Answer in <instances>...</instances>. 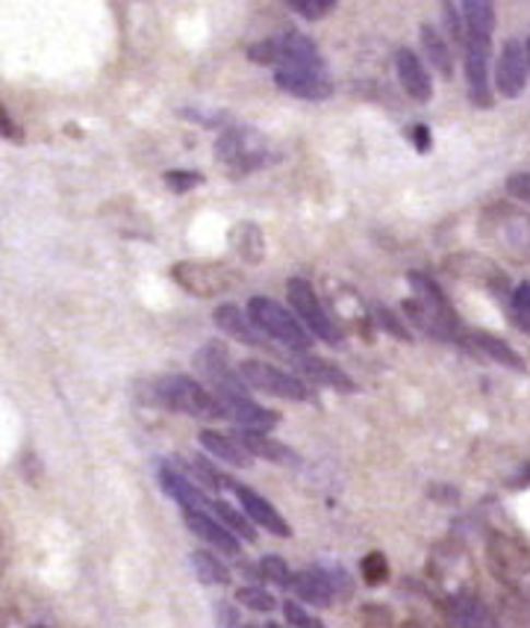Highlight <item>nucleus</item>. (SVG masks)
Returning a JSON list of instances; mask_svg holds the SVG:
<instances>
[{
    "label": "nucleus",
    "instance_id": "f257e3e1",
    "mask_svg": "<svg viewBox=\"0 0 530 628\" xmlns=\"http://www.w3.org/2000/svg\"><path fill=\"white\" fill-rule=\"evenodd\" d=\"M415 283V292H419V299L404 301L407 316L424 330V334H431V337L439 339H463V330H460V322L448 307V299H445L439 287L422 278V275H410Z\"/></svg>",
    "mask_w": 530,
    "mask_h": 628
},
{
    "label": "nucleus",
    "instance_id": "f03ea898",
    "mask_svg": "<svg viewBox=\"0 0 530 628\" xmlns=\"http://www.w3.org/2000/svg\"><path fill=\"white\" fill-rule=\"evenodd\" d=\"M156 398L163 402L165 407L172 410H180L186 416H195V419H219L222 414V405L219 398L212 396L210 389H203L198 381L186 375H168L156 381Z\"/></svg>",
    "mask_w": 530,
    "mask_h": 628
},
{
    "label": "nucleus",
    "instance_id": "7ed1b4c3",
    "mask_svg": "<svg viewBox=\"0 0 530 628\" xmlns=\"http://www.w3.org/2000/svg\"><path fill=\"white\" fill-rule=\"evenodd\" d=\"M486 558L495 579L530 600V549L507 534H492L486 543Z\"/></svg>",
    "mask_w": 530,
    "mask_h": 628
},
{
    "label": "nucleus",
    "instance_id": "20e7f679",
    "mask_svg": "<svg viewBox=\"0 0 530 628\" xmlns=\"http://www.w3.org/2000/svg\"><path fill=\"white\" fill-rule=\"evenodd\" d=\"M172 278L198 299H219L224 292L236 290L239 283V275L231 266L210 260H180L172 269Z\"/></svg>",
    "mask_w": 530,
    "mask_h": 628
},
{
    "label": "nucleus",
    "instance_id": "39448f33",
    "mask_svg": "<svg viewBox=\"0 0 530 628\" xmlns=\"http://www.w3.org/2000/svg\"><path fill=\"white\" fill-rule=\"evenodd\" d=\"M215 156L236 174L254 172L269 163V142L251 127H231L215 142Z\"/></svg>",
    "mask_w": 530,
    "mask_h": 628
},
{
    "label": "nucleus",
    "instance_id": "423d86ee",
    "mask_svg": "<svg viewBox=\"0 0 530 628\" xmlns=\"http://www.w3.org/2000/svg\"><path fill=\"white\" fill-rule=\"evenodd\" d=\"M248 313H251V322L266 337L280 339L283 346L298 348V351H307V348L313 346V337L301 328L298 319H295L283 304H278V301L257 295V299H251V304H248Z\"/></svg>",
    "mask_w": 530,
    "mask_h": 628
},
{
    "label": "nucleus",
    "instance_id": "0eeeda50",
    "mask_svg": "<svg viewBox=\"0 0 530 628\" xmlns=\"http://www.w3.org/2000/svg\"><path fill=\"white\" fill-rule=\"evenodd\" d=\"M236 372H239V381L245 387L260 389V393H269V396L290 398V402H307L309 398V389L304 381L286 375L283 369L262 363V360H242Z\"/></svg>",
    "mask_w": 530,
    "mask_h": 628
},
{
    "label": "nucleus",
    "instance_id": "6e6552de",
    "mask_svg": "<svg viewBox=\"0 0 530 628\" xmlns=\"http://www.w3.org/2000/svg\"><path fill=\"white\" fill-rule=\"evenodd\" d=\"M286 295H290V304L295 307V313H298L301 319H304V325H307L318 339H325L330 346L339 342V330L330 325L328 313L321 307V301H318L313 283L301 281V278H292V281L286 283Z\"/></svg>",
    "mask_w": 530,
    "mask_h": 628
},
{
    "label": "nucleus",
    "instance_id": "1a4fd4ad",
    "mask_svg": "<svg viewBox=\"0 0 530 628\" xmlns=\"http://www.w3.org/2000/svg\"><path fill=\"white\" fill-rule=\"evenodd\" d=\"M530 74V50L525 42L510 39L495 66V86L504 97H519Z\"/></svg>",
    "mask_w": 530,
    "mask_h": 628
},
{
    "label": "nucleus",
    "instance_id": "9d476101",
    "mask_svg": "<svg viewBox=\"0 0 530 628\" xmlns=\"http://www.w3.org/2000/svg\"><path fill=\"white\" fill-rule=\"evenodd\" d=\"M490 54L492 42L466 39V83L474 107H490Z\"/></svg>",
    "mask_w": 530,
    "mask_h": 628
},
{
    "label": "nucleus",
    "instance_id": "9b49d317",
    "mask_svg": "<svg viewBox=\"0 0 530 628\" xmlns=\"http://www.w3.org/2000/svg\"><path fill=\"white\" fill-rule=\"evenodd\" d=\"M219 405H222V414L227 419H233L236 426H242V431H257V434H266L271 428L278 426L280 416L269 407L257 405L245 393H231V396H215Z\"/></svg>",
    "mask_w": 530,
    "mask_h": 628
},
{
    "label": "nucleus",
    "instance_id": "f8f14e48",
    "mask_svg": "<svg viewBox=\"0 0 530 628\" xmlns=\"http://www.w3.org/2000/svg\"><path fill=\"white\" fill-rule=\"evenodd\" d=\"M274 83L283 92L304 97V101H325L333 92L325 68H280L278 74H274Z\"/></svg>",
    "mask_w": 530,
    "mask_h": 628
},
{
    "label": "nucleus",
    "instance_id": "ddd939ff",
    "mask_svg": "<svg viewBox=\"0 0 530 628\" xmlns=\"http://www.w3.org/2000/svg\"><path fill=\"white\" fill-rule=\"evenodd\" d=\"M295 367L304 377H309L313 384H321V387L339 389V393H354L357 384H354V377L348 375L345 369H339L337 363H330V360H321L316 354H295Z\"/></svg>",
    "mask_w": 530,
    "mask_h": 628
},
{
    "label": "nucleus",
    "instance_id": "4468645a",
    "mask_svg": "<svg viewBox=\"0 0 530 628\" xmlns=\"http://www.w3.org/2000/svg\"><path fill=\"white\" fill-rule=\"evenodd\" d=\"M396 66L401 86L407 89V95L413 97V101L424 104V101L434 97V80H431V71H427V66L419 59V54L401 48L396 57Z\"/></svg>",
    "mask_w": 530,
    "mask_h": 628
},
{
    "label": "nucleus",
    "instance_id": "2eb2a0df",
    "mask_svg": "<svg viewBox=\"0 0 530 628\" xmlns=\"http://www.w3.org/2000/svg\"><path fill=\"white\" fill-rule=\"evenodd\" d=\"M233 490L239 496L242 508L248 513V520H254L257 525H262L269 534H278V537H290L292 528L290 522L283 520L278 511H274V504L266 502L262 496H257L251 487H242V484H233Z\"/></svg>",
    "mask_w": 530,
    "mask_h": 628
},
{
    "label": "nucleus",
    "instance_id": "dca6fc26",
    "mask_svg": "<svg viewBox=\"0 0 530 628\" xmlns=\"http://www.w3.org/2000/svg\"><path fill=\"white\" fill-rule=\"evenodd\" d=\"M451 617L460 628H502L495 614L483 605L481 596H474L469 590L451 596Z\"/></svg>",
    "mask_w": 530,
    "mask_h": 628
},
{
    "label": "nucleus",
    "instance_id": "f3484780",
    "mask_svg": "<svg viewBox=\"0 0 530 628\" xmlns=\"http://www.w3.org/2000/svg\"><path fill=\"white\" fill-rule=\"evenodd\" d=\"M212 322L224 330L227 337L239 339L245 346H266V339L260 337V328L254 325L248 316H242V310L236 304H222V307L212 310Z\"/></svg>",
    "mask_w": 530,
    "mask_h": 628
},
{
    "label": "nucleus",
    "instance_id": "a211bd4d",
    "mask_svg": "<svg viewBox=\"0 0 530 628\" xmlns=\"http://www.w3.org/2000/svg\"><path fill=\"white\" fill-rule=\"evenodd\" d=\"M280 42V68H325L316 42L304 33H286Z\"/></svg>",
    "mask_w": 530,
    "mask_h": 628
},
{
    "label": "nucleus",
    "instance_id": "6ab92c4d",
    "mask_svg": "<svg viewBox=\"0 0 530 628\" xmlns=\"http://www.w3.org/2000/svg\"><path fill=\"white\" fill-rule=\"evenodd\" d=\"M184 520L189 525V532H195L203 543H210L219 551H227V555H236L239 551V543L233 537L224 525H219V520H212L203 511H184Z\"/></svg>",
    "mask_w": 530,
    "mask_h": 628
},
{
    "label": "nucleus",
    "instance_id": "aec40b11",
    "mask_svg": "<svg viewBox=\"0 0 530 628\" xmlns=\"http://www.w3.org/2000/svg\"><path fill=\"white\" fill-rule=\"evenodd\" d=\"M463 342L472 348L474 354H483V358L495 360V363H502V367L516 369V372L525 369V360L513 351V346H507L504 339L492 337V334H486V330H472V334H466Z\"/></svg>",
    "mask_w": 530,
    "mask_h": 628
},
{
    "label": "nucleus",
    "instance_id": "412c9836",
    "mask_svg": "<svg viewBox=\"0 0 530 628\" xmlns=\"http://www.w3.org/2000/svg\"><path fill=\"white\" fill-rule=\"evenodd\" d=\"M160 484H163V490L172 496L174 502L184 504V511H203V508H210L207 496H203L186 475L172 469V466H163V469H160Z\"/></svg>",
    "mask_w": 530,
    "mask_h": 628
},
{
    "label": "nucleus",
    "instance_id": "4be33fe9",
    "mask_svg": "<svg viewBox=\"0 0 530 628\" xmlns=\"http://www.w3.org/2000/svg\"><path fill=\"white\" fill-rule=\"evenodd\" d=\"M290 588L309 605H330L333 602V588H330L325 570H301L292 572Z\"/></svg>",
    "mask_w": 530,
    "mask_h": 628
},
{
    "label": "nucleus",
    "instance_id": "5701e85b",
    "mask_svg": "<svg viewBox=\"0 0 530 628\" xmlns=\"http://www.w3.org/2000/svg\"><path fill=\"white\" fill-rule=\"evenodd\" d=\"M236 440L245 445V452L251 457H266L271 464H295L298 461L290 445L278 443V440H271L266 434H257V431H239Z\"/></svg>",
    "mask_w": 530,
    "mask_h": 628
},
{
    "label": "nucleus",
    "instance_id": "b1692460",
    "mask_svg": "<svg viewBox=\"0 0 530 628\" xmlns=\"http://www.w3.org/2000/svg\"><path fill=\"white\" fill-rule=\"evenodd\" d=\"M463 15L466 39H486L492 42V30H495V7L486 0H469L460 7Z\"/></svg>",
    "mask_w": 530,
    "mask_h": 628
},
{
    "label": "nucleus",
    "instance_id": "393cba45",
    "mask_svg": "<svg viewBox=\"0 0 530 628\" xmlns=\"http://www.w3.org/2000/svg\"><path fill=\"white\" fill-rule=\"evenodd\" d=\"M201 445L212 457H219L231 466H251V455L245 452V445L236 437L219 434V431H201Z\"/></svg>",
    "mask_w": 530,
    "mask_h": 628
},
{
    "label": "nucleus",
    "instance_id": "a878e982",
    "mask_svg": "<svg viewBox=\"0 0 530 628\" xmlns=\"http://www.w3.org/2000/svg\"><path fill=\"white\" fill-rule=\"evenodd\" d=\"M419 36H422L424 54H427V59H431V68H436L443 78H451V71H454L451 48H448V42L439 36V30H436L434 24H422Z\"/></svg>",
    "mask_w": 530,
    "mask_h": 628
},
{
    "label": "nucleus",
    "instance_id": "bb28decb",
    "mask_svg": "<svg viewBox=\"0 0 530 628\" xmlns=\"http://www.w3.org/2000/svg\"><path fill=\"white\" fill-rule=\"evenodd\" d=\"M231 242H233V248H236V254H239L242 260H248V263L262 260L266 242H262V233H260V228H257V224H239V228L233 231Z\"/></svg>",
    "mask_w": 530,
    "mask_h": 628
},
{
    "label": "nucleus",
    "instance_id": "cd10ccee",
    "mask_svg": "<svg viewBox=\"0 0 530 628\" xmlns=\"http://www.w3.org/2000/svg\"><path fill=\"white\" fill-rule=\"evenodd\" d=\"M192 567L203 584H231V570L210 551H192Z\"/></svg>",
    "mask_w": 530,
    "mask_h": 628
},
{
    "label": "nucleus",
    "instance_id": "c85d7f7f",
    "mask_svg": "<svg viewBox=\"0 0 530 628\" xmlns=\"http://www.w3.org/2000/svg\"><path fill=\"white\" fill-rule=\"evenodd\" d=\"M210 508L215 511V516L231 528V532H236L242 537V540H248V543H254L257 540V534H254V528H251V522L245 520L239 511H233L231 504L227 502H210Z\"/></svg>",
    "mask_w": 530,
    "mask_h": 628
},
{
    "label": "nucleus",
    "instance_id": "c756f323",
    "mask_svg": "<svg viewBox=\"0 0 530 628\" xmlns=\"http://www.w3.org/2000/svg\"><path fill=\"white\" fill-rule=\"evenodd\" d=\"M236 600H239L245 608L260 610V614H269V610L278 608V600L271 596L269 590H262V588H239Z\"/></svg>",
    "mask_w": 530,
    "mask_h": 628
},
{
    "label": "nucleus",
    "instance_id": "7c9ffc66",
    "mask_svg": "<svg viewBox=\"0 0 530 628\" xmlns=\"http://www.w3.org/2000/svg\"><path fill=\"white\" fill-rule=\"evenodd\" d=\"M510 313H513V319H516V325L530 334V281L516 287V292H513V299H510Z\"/></svg>",
    "mask_w": 530,
    "mask_h": 628
},
{
    "label": "nucleus",
    "instance_id": "2f4dec72",
    "mask_svg": "<svg viewBox=\"0 0 530 628\" xmlns=\"http://www.w3.org/2000/svg\"><path fill=\"white\" fill-rule=\"evenodd\" d=\"M189 469H192V473L198 475V478H201L207 487H212V490H224V487H233L231 478L219 473V469H215L212 464H207L203 457H192V461H189Z\"/></svg>",
    "mask_w": 530,
    "mask_h": 628
},
{
    "label": "nucleus",
    "instance_id": "473e14b6",
    "mask_svg": "<svg viewBox=\"0 0 530 628\" xmlns=\"http://www.w3.org/2000/svg\"><path fill=\"white\" fill-rule=\"evenodd\" d=\"M360 570H363V579H366V584H372V588H377V584H384V581L389 579V563H386V558L380 551L366 555Z\"/></svg>",
    "mask_w": 530,
    "mask_h": 628
},
{
    "label": "nucleus",
    "instance_id": "72a5a7b5",
    "mask_svg": "<svg viewBox=\"0 0 530 628\" xmlns=\"http://www.w3.org/2000/svg\"><path fill=\"white\" fill-rule=\"evenodd\" d=\"M260 572L269 581L280 584V588H290L292 572H290V567H286V561H283V558H278V555H269V558H262Z\"/></svg>",
    "mask_w": 530,
    "mask_h": 628
},
{
    "label": "nucleus",
    "instance_id": "f704fd0d",
    "mask_svg": "<svg viewBox=\"0 0 530 628\" xmlns=\"http://www.w3.org/2000/svg\"><path fill=\"white\" fill-rule=\"evenodd\" d=\"M251 59L254 62H260V66H278L280 62V42L278 39H266V42H257L251 50Z\"/></svg>",
    "mask_w": 530,
    "mask_h": 628
},
{
    "label": "nucleus",
    "instance_id": "c9c22d12",
    "mask_svg": "<svg viewBox=\"0 0 530 628\" xmlns=\"http://www.w3.org/2000/svg\"><path fill=\"white\" fill-rule=\"evenodd\" d=\"M292 10L298 12V15H304V19H309V21H316V19H321V15H328L337 3L333 0H295V3H290Z\"/></svg>",
    "mask_w": 530,
    "mask_h": 628
},
{
    "label": "nucleus",
    "instance_id": "e433bc0d",
    "mask_svg": "<svg viewBox=\"0 0 530 628\" xmlns=\"http://www.w3.org/2000/svg\"><path fill=\"white\" fill-rule=\"evenodd\" d=\"M363 628H392V610L384 605H366L363 608Z\"/></svg>",
    "mask_w": 530,
    "mask_h": 628
},
{
    "label": "nucleus",
    "instance_id": "4c0bfd02",
    "mask_svg": "<svg viewBox=\"0 0 530 628\" xmlns=\"http://www.w3.org/2000/svg\"><path fill=\"white\" fill-rule=\"evenodd\" d=\"M283 614H286V619H290L295 628H325L313 614H307V610L295 605V602H286V605H283Z\"/></svg>",
    "mask_w": 530,
    "mask_h": 628
},
{
    "label": "nucleus",
    "instance_id": "58836bf2",
    "mask_svg": "<svg viewBox=\"0 0 530 628\" xmlns=\"http://www.w3.org/2000/svg\"><path fill=\"white\" fill-rule=\"evenodd\" d=\"M203 177L201 174L195 172H168L165 174V184L172 186L174 193H189V189H195V186L201 184Z\"/></svg>",
    "mask_w": 530,
    "mask_h": 628
},
{
    "label": "nucleus",
    "instance_id": "ea45409f",
    "mask_svg": "<svg viewBox=\"0 0 530 628\" xmlns=\"http://www.w3.org/2000/svg\"><path fill=\"white\" fill-rule=\"evenodd\" d=\"M507 189H510L513 198H519L530 207V172H516L507 177Z\"/></svg>",
    "mask_w": 530,
    "mask_h": 628
},
{
    "label": "nucleus",
    "instance_id": "a19ab883",
    "mask_svg": "<svg viewBox=\"0 0 530 628\" xmlns=\"http://www.w3.org/2000/svg\"><path fill=\"white\" fill-rule=\"evenodd\" d=\"M443 15H445V21H448V33L454 36V42H466V27H463V15H460V10L451 7V3H445Z\"/></svg>",
    "mask_w": 530,
    "mask_h": 628
},
{
    "label": "nucleus",
    "instance_id": "79ce46f5",
    "mask_svg": "<svg viewBox=\"0 0 530 628\" xmlns=\"http://www.w3.org/2000/svg\"><path fill=\"white\" fill-rule=\"evenodd\" d=\"M0 136L3 139H12V142H21L24 139V133H21V127L15 125V118L10 116V109L0 104Z\"/></svg>",
    "mask_w": 530,
    "mask_h": 628
},
{
    "label": "nucleus",
    "instance_id": "37998d69",
    "mask_svg": "<svg viewBox=\"0 0 530 628\" xmlns=\"http://www.w3.org/2000/svg\"><path fill=\"white\" fill-rule=\"evenodd\" d=\"M375 313H377V319L384 322L386 328L392 330V334H396L398 339H410V334H407V330H404V325H401V322H398L396 316H392V313H389V310H384V307H375Z\"/></svg>",
    "mask_w": 530,
    "mask_h": 628
},
{
    "label": "nucleus",
    "instance_id": "c03bdc74",
    "mask_svg": "<svg viewBox=\"0 0 530 628\" xmlns=\"http://www.w3.org/2000/svg\"><path fill=\"white\" fill-rule=\"evenodd\" d=\"M410 133H413V139H415V146H419V151H427V148H431V133H427V127L419 125V127H413Z\"/></svg>",
    "mask_w": 530,
    "mask_h": 628
},
{
    "label": "nucleus",
    "instance_id": "a18cd8bd",
    "mask_svg": "<svg viewBox=\"0 0 530 628\" xmlns=\"http://www.w3.org/2000/svg\"><path fill=\"white\" fill-rule=\"evenodd\" d=\"M513 484H516V487H530V464L525 466V469H521L519 478H516V481H513Z\"/></svg>",
    "mask_w": 530,
    "mask_h": 628
},
{
    "label": "nucleus",
    "instance_id": "49530a36",
    "mask_svg": "<svg viewBox=\"0 0 530 628\" xmlns=\"http://www.w3.org/2000/svg\"><path fill=\"white\" fill-rule=\"evenodd\" d=\"M404 628H434V626H427V623H419V619H413V623H407Z\"/></svg>",
    "mask_w": 530,
    "mask_h": 628
},
{
    "label": "nucleus",
    "instance_id": "de8ad7c7",
    "mask_svg": "<svg viewBox=\"0 0 530 628\" xmlns=\"http://www.w3.org/2000/svg\"><path fill=\"white\" fill-rule=\"evenodd\" d=\"M266 628H280V626H278V623H269V626H266Z\"/></svg>",
    "mask_w": 530,
    "mask_h": 628
},
{
    "label": "nucleus",
    "instance_id": "09e8293b",
    "mask_svg": "<svg viewBox=\"0 0 530 628\" xmlns=\"http://www.w3.org/2000/svg\"><path fill=\"white\" fill-rule=\"evenodd\" d=\"M242 628H260V626H242Z\"/></svg>",
    "mask_w": 530,
    "mask_h": 628
},
{
    "label": "nucleus",
    "instance_id": "8fccbe9b",
    "mask_svg": "<svg viewBox=\"0 0 530 628\" xmlns=\"http://www.w3.org/2000/svg\"><path fill=\"white\" fill-rule=\"evenodd\" d=\"M528 50H530V39H528Z\"/></svg>",
    "mask_w": 530,
    "mask_h": 628
}]
</instances>
